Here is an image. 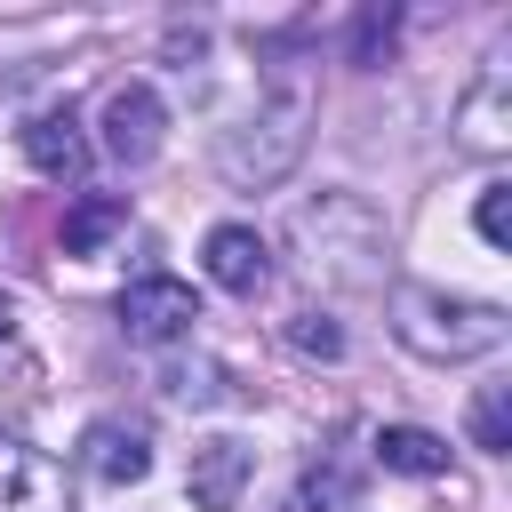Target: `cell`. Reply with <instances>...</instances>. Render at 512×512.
<instances>
[{
    "label": "cell",
    "mask_w": 512,
    "mask_h": 512,
    "mask_svg": "<svg viewBox=\"0 0 512 512\" xmlns=\"http://www.w3.org/2000/svg\"><path fill=\"white\" fill-rule=\"evenodd\" d=\"M504 304L480 296H440V288H392V336L424 360H480L504 344Z\"/></svg>",
    "instance_id": "cell-1"
},
{
    "label": "cell",
    "mask_w": 512,
    "mask_h": 512,
    "mask_svg": "<svg viewBox=\"0 0 512 512\" xmlns=\"http://www.w3.org/2000/svg\"><path fill=\"white\" fill-rule=\"evenodd\" d=\"M304 136H312V88H304V80H272V88L256 96V112L224 136L216 160H224L232 184H280V176L296 168Z\"/></svg>",
    "instance_id": "cell-2"
},
{
    "label": "cell",
    "mask_w": 512,
    "mask_h": 512,
    "mask_svg": "<svg viewBox=\"0 0 512 512\" xmlns=\"http://www.w3.org/2000/svg\"><path fill=\"white\" fill-rule=\"evenodd\" d=\"M192 320H200V296L168 272H144L120 288V328L136 344H176V336H192Z\"/></svg>",
    "instance_id": "cell-3"
},
{
    "label": "cell",
    "mask_w": 512,
    "mask_h": 512,
    "mask_svg": "<svg viewBox=\"0 0 512 512\" xmlns=\"http://www.w3.org/2000/svg\"><path fill=\"white\" fill-rule=\"evenodd\" d=\"M0 512H72L64 496V464L32 440H0Z\"/></svg>",
    "instance_id": "cell-4"
},
{
    "label": "cell",
    "mask_w": 512,
    "mask_h": 512,
    "mask_svg": "<svg viewBox=\"0 0 512 512\" xmlns=\"http://www.w3.org/2000/svg\"><path fill=\"white\" fill-rule=\"evenodd\" d=\"M160 128H168V112H160V96H152L144 80H128V88L104 96V152H112L120 168H144V160L160 152Z\"/></svg>",
    "instance_id": "cell-5"
},
{
    "label": "cell",
    "mask_w": 512,
    "mask_h": 512,
    "mask_svg": "<svg viewBox=\"0 0 512 512\" xmlns=\"http://www.w3.org/2000/svg\"><path fill=\"white\" fill-rule=\"evenodd\" d=\"M248 480H256V448H248V440L216 432V440H200V448H192L184 488H192V504H200V512H232Z\"/></svg>",
    "instance_id": "cell-6"
},
{
    "label": "cell",
    "mask_w": 512,
    "mask_h": 512,
    "mask_svg": "<svg viewBox=\"0 0 512 512\" xmlns=\"http://www.w3.org/2000/svg\"><path fill=\"white\" fill-rule=\"evenodd\" d=\"M80 472L104 480V488L144 480V472H152V440H144V424H120V416L88 424V432H80Z\"/></svg>",
    "instance_id": "cell-7"
},
{
    "label": "cell",
    "mask_w": 512,
    "mask_h": 512,
    "mask_svg": "<svg viewBox=\"0 0 512 512\" xmlns=\"http://www.w3.org/2000/svg\"><path fill=\"white\" fill-rule=\"evenodd\" d=\"M24 160H32L40 176H56V184H80V176H88V136H80V120H72V104H48V112L24 120Z\"/></svg>",
    "instance_id": "cell-8"
},
{
    "label": "cell",
    "mask_w": 512,
    "mask_h": 512,
    "mask_svg": "<svg viewBox=\"0 0 512 512\" xmlns=\"http://www.w3.org/2000/svg\"><path fill=\"white\" fill-rule=\"evenodd\" d=\"M200 264H208V280H216V288L256 296V288H264V272H272V248H264V232H256V224H216V232L200 240Z\"/></svg>",
    "instance_id": "cell-9"
},
{
    "label": "cell",
    "mask_w": 512,
    "mask_h": 512,
    "mask_svg": "<svg viewBox=\"0 0 512 512\" xmlns=\"http://www.w3.org/2000/svg\"><path fill=\"white\" fill-rule=\"evenodd\" d=\"M504 56H488V72L472 80V96L456 104V128H464V144L472 152H504V136H512V120H504Z\"/></svg>",
    "instance_id": "cell-10"
},
{
    "label": "cell",
    "mask_w": 512,
    "mask_h": 512,
    "mask_svg": "<svg viewBox=\"0 0 512 512\" xmlns=\"http://www.w3.org/2000/svg\"><path fill=\"white\" fill-rule=\"evenodd\" d=\"M376 464L384 472H408V480H432V472H448V440L424 432V424H384L376 432Z\"/></svg>",
    "instance_id": "cell-11"
},
{
    "label": "cell",
    "mask_w": 512,
    "mask_h": 512,
    "mask_svg": "<svg viewBox=\"0 0 512 512\" xmlns=\"http://www.w3.org/2000/svg\"><path fill=\"white\" fill-rule=\"evenodd\" d=\"M128 224V200H112V192H88L72 216H64V256H96L112 232Z\"/></svg>",
    "instance_id": "cell-12"
},
{
    "label": "cell",
    "mask_w": 512,
    "mask_h": 512,
    "mask_svg": "<svg viewBox=\"0 0 512 512\" xmlns=\"http://www.w3.org/2000/svg\"><path fill=\"white\" fill-rule=\"evenodd\" d=\"M472 448H488V456L512 448V392H504V384H488V392L472 400Z\"/></svg>",
    "instance_id": "cell-13"
},
{
    "label": "cell",
    "mask_w": 512,
    "mask_h": 512,
    "mask_svg": "<svg viewBox=\"0 0 512 512\" xmlns=\"http://www.w3.org/2000/svg\"><path fill=\"white\" fill-rule=\"evenodd\" d=\"M472 224H480V240H488V248H512V184H488V192H480V208H472Z\"/></svg>",
    "instance_id": "cell-14"
},
{
    "label": "cell",
    "mask_w": 512,
    "mask_h": 512,
    "mask_svg": "<svg viewBox=\"0 0 512 512\" xmlns=\"http://www.w3.org/2000/svg\"><path fill=\"white\" fill-rule=\"evenodd\" d=\"M288 344H296V352H320V360H336V352H344V328H336L328 312H296V320H288Z\"/></svg>",
    "instance_id": "cell-15"
},
{
    "label": "cell",
    "mask_w": 512,
    "mask_h": 512,
    "mask_svg": "<svg viewBox=\"0 0 512 512\" xmlns=\"http://www.w3.org/2000/svg\"><path fill=\"white\" fill-rule=\"evenodd\" d=\"M376 48H392V8H368L352 32V64H376Z\"/></svg>",
    "instance_id": "cell-16"
},
{
    "label": "cell",
    "mask_w": 512,
    "mask_h": 512,
    "mask_svg": "<svg viewBox=\"0 0 512 512\" xmlns=\"http://www.w3.org/2000/svg\"><path fill=\"white\" fill-rule=\"evenodd\" d=\"M0 328H8V312H0Z\"/></svg>",
    "instance_id": "cell-17"
}]
</instances>
